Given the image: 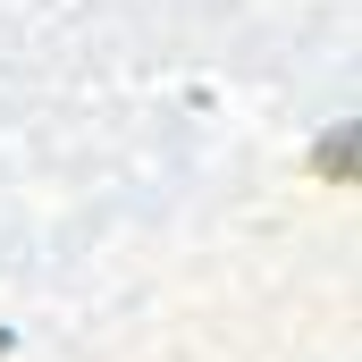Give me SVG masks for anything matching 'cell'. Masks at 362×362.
I'll list each match as a JSON object with an SVG mask.
<instances>
[{
  "label": "cell",
  "instance_id": "obj_2",
  "mask_svg": "<svg viewBox=\"0 0 362 362\" xmlns=\"http://www.w3.org/2000/svg\"><path fill=\"white\" fill-rule=\"evenodd\" d=\"M0 354H17V337H8V329H0Z\"/></svg>",
  "mask_w": 362,
  "mask_h": 362
},
{
  "label": "cell",
  "instance_id": "obj_1",
  "mask_svg": "<svg viewBox=\"0 0 362 362\" xmlns=\"http://www.w3.org/2000/svg\"><path fill=\"white\" fill-rule=\"evenodd\" d=\"M354 144H362V127H354V118H346V127H329V135L312 144V177H320V185H354V177H362Z\"/></svg>",
  "mask_w": 362,
  "mask_h": 362
}]
</instances>
